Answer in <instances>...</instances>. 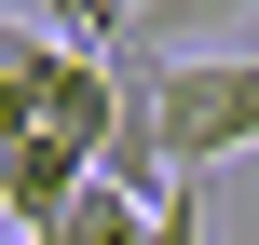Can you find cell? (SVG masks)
I'll return each instance as SVG.
<instances>
[{
    "label": "cell",
    "mask_w": 259,
    "mask_h": 245,
    "mask_svg": "<svg viewBox=\"0 0 259 245\" xmlns=\"http://www.w3.org/2000/svg\"><path fill=\"white\" fill-rule=\"evenodd\" d=\"M82 177H96V164H82L68 136H27V150L0 164V218H14V232H41V218H55V205H68Z\"/></svg>",
    "instance_id": "obj_3"
},
{
    "label": "cell",
    "mask_w": 259,
    "mask_h": 245,
    "mask_svg": "<svg viewBox=\"0 0 259 245\" xmlns=\"http://www.w3.org/2000/svg\"><path fill=\"white\" fill-rule=\"evenodd\" d=\"M41 41H55V27H27V14H0V68H27Z\"/></svg>",
    "instance_id": "obj_6"
},
{
    "label": "cell",
    "mask_w": 259,
    "mask_h": 245,
    "mask_svg": "<svg viewBox=\"0 0 259 245\" xmlns=\"http://www.w3.org/2000/svg\"><path fill=\"white\" fill-rule=\"evenodd\" d=\"M96 55L123 68V95L150 109V136H164L178 177L259 150V55H137V41H96Z\"/></svg>",
    "instance_id": "obj_1"
},
{
    "label": "cell",
    "mask_w": 259,
    "mask_h": 245,
    "mask_svg": "<svg viewBox=\"0 0 259 245\" xmlns=\"http://www.w3.org/2000/svg\"><path fill=\"white\" fill-rule=\"evenodd\" d=\"M27 136H41V109H27V68H0V164H14Z\"/></svg>",
    "instance_id": "obj_5"
},
{
    "label": "cell",
    "mask_w": 259,
    "mask_h": 245,
    "mask_svg": "<svg viewBox=\"0 0 259 245\" xmlns=\"http://www.w3.org/2000/svg\"><path fill=\"white\" fill-rule=\"evenodd\" d=\"M137 232H150V205H137V191H109V177H82L41 232H14V245H137Z\"/></svg>",
    "instance_id": "obj_4"
},
{
    "label": "cell",
    "mask_w": 259,
    "mask_h": 245,
    "mask_svg": "<svg viewBox=\"0 0 259 245\" xmlns=\"http://www.w3.org/2000/svg\"><path fill=\"white\" fill-rule=\"evenodd\" d=\"M259 0H137V14H109V41H137V55H219V27H246Z\"/></svg>",
    "instance_id": "obj_2"
}]
</instances>
